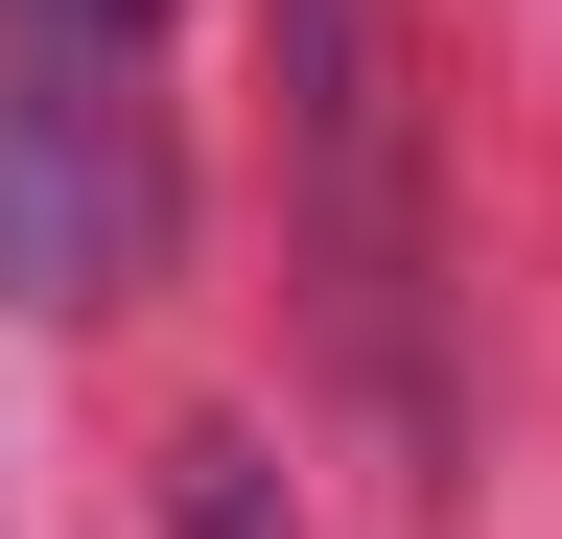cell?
I'll list each match as a JSON object with an SVG mask.
<instances>
[{"label": "cell", "instance_id": "cell-1", "mask_svg": "<svg viewBox=\"0 0 562 539\" xmlns=\"http://www.w3.org/2000/svg\"><path fill=\"white\" fill-rule=\"evenodd\" d=\"M281 71V165H305V282H328V375L398 469H446V235H422V94H398V0H258Z\"/></svg>", "mask_w": 562, "mask_h": 539}, {"label": "cell", "instance_id": "cell-2", "mask_svg": "<svg viewBox=\"0 0 562 539\" xmlns=\"http://www.w3.org/2000/svg\"><path fill=\"white\" fill-rule=\"evenodd\" d=\"M188 235V142H165V24H70L0 0V305H140Z\"/></svg>", "mask_w": 562, "mask_h": 539}, {"label": "cell", "instance_id": "cell-3", "mask_svg": "<svg viewBox=\"0 0 562 539\" xmlns=\"http://www.w3.org/2000/svg\"><path fill=\"white\" fill-rule=\"evenodd\" d=\"M165 539H305L281 446H258V423H188V446H165Z\"/></svg>", "mask_w": 562, "mask_h": 539}, {"label": "cell", "instance_id": "cell-4", "mask_svg": "<svg viewBox=\"0 0 562 539\" xmlns=\"http://www.w3.org/2000/svg\"><path fill=\"white\" fill-rule=\"evenodd\" d=\"M70 24H165V0H70Z\"/></svg>", "mask_w": 562, "mask_h": 539}]
</instances>
